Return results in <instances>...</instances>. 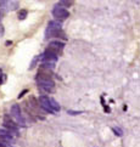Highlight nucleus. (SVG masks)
Wrapping results in <instances>:
<instances>
[{"mask_svg":"<svg viewBox=\"0 0 140 147\" xmlns=\"http://www.w3.org/2000/svg\"><path fill=\"white\" fill-rule=\"evenodd\" d=\"M3 34H4V28L3 26H0V37H3Z\"/></svg>","mask_w":140,"mask_h":147,"instance_id":"nucleus-14","label":"nucleus"},{"mask_svg":"<svg viewBox=\"0 0 140 147\" xmlns=\"http://www.w3.org/2000/svg\"><path fill=\"white\" fill-rule=\"evenodd\" d=\"M112 130H113V133H115L116 135H118V136H122V135H123L122 130H121L120 128H112Z\"/></svg>","mask_w":140,"mask_h":147,"instance_id":"nucleus-10","label":"nucleus"},{"mask_svg":"<svg viewBox=\"0 0 140 147\" xmlns=\"http://www.w3.org/2000/svg\"><path fill=\"white\" fill-rule=\"evenodd\" d=\"M18 7V3L17 1H9V4H7V9L9 10H16Z\"/></svg>","mask_w":140,"mask_h":147,"instance_id":"nucleus-7","label":"nucleus"},{"mask_svg":"<svg viewBox=\"0 0 140 147\" xmlns=\"http://www.w3.org/2000/svg\"><path fill=\"white\" fill-rule=\"evenodd\" d=\"M67 113H68V114H72V115H77V114H79L80 112H77V111H67Z\"/></svg>","mask_w":140,"mask_h":147,"instance_id":"nucleus-13","label":"nucleus"},{"mask_svg":"<svg viewBox=\"0 0 140 147\" xmlns=\"http://www.w3.org/2000/svg\"><path fill=\"white\" fill-rule=\"evenodd\" d=\"M53 16L56 17V18H60V19H65V18H67L70 16V13L65 7L56 5V7L53 10Z\"/></svg>","mask_w":140,"mask_h":147,"instance_id":"nucleus-2","label":"nucleus"},{"mask_svg":"<svg viewBox=\"0 0 140 147\" xmlns=\"http://www.w3.org/2000/svg\"><path fill=\"white\" fill-rule=\"evenodd\" d=\"M49 101H50V107H51V109L54 111V113L55 112H59V111L61 109V107H60V105L56 102V101L54 100V99H49Z\"/></svg>","mask_w":140,"mask_h":147,"instance_id":"nucleus-6","label":"nucleus"},{"mask_svg":"<svg viewBox=\"0 0 140 147\" xmlns=\"http://www.w3.org/2000/svg\"><path fill=\"white\" fill-rule=\"evenodd\" d=\"M5 146H6V144H5V142H1V144H0V147H5Z\"/></svg>","mask_w":140,"mask_h":147,"instance_id":"nucleus-16","label":"nucleus"},{"mask_svg":"<svg viewBox=\"0 0 140 147\" xmlns=\"http://www.w3.org/2000/svg\"><path fill=\"white\" fill-rule=\"evenodd\" d=\"M39 102H40V107L43 108V109H45L46 112L54 113V111L51 109V107H50V101H49L48 96H45V95L40 96V97H39Z\"/></svg>","mask_w":140,"mask_h":147,"instance_id":"nucleus-3","label":"nucleus"},{"mask_svg":"<svg viewBox=\"0 0 140 147\" xmlns=\"http://www.w3.org/2000/svg\"><path fill=\"white\" fill-rule=\"evenodd\" d=\"M26 93H27V90H24V91H22V93H21V94L18 95V99H20V97H22V96H23V95H24Z\"/></svg>","mask_w":140,"mask_h":147,"instance_id":"nucleus-15","label":"nucleus"},{"mask_svg":"<svg viewBox=\"0 0 140 147\" xmlns=\"http://www.w3.org/2000/svg\"><path fill=\"white\" fill-rule=\"evenodd\" d=\"M72 4H73L72 1H60L59 3V6H61V5H65V6H71Z\"/></svg>","mask_w":140,"mask_h":147,"instance_id":"nucleus-11","label":"nucleus"},{"mask_svg":"<svg viewBox=\"0 0 140 147\" xmlns=\"http://www.w3.org/2000/svg\"><path fill=\"white\" fill-rule=\"evenodd\" d=\"M0 19H1V13H0Z\"/></svg>","mask_w":140,"mask_h":147,"instance_id":"nucleus-17","label":"nucleus"},{"mask_svg":"<svg viewBox=\"0 0 140 147\" xmlns=\"http://www.w3.org/2000/svg\"><path fill=\"white\" fill-rule=\"evenodd\" d=\"M11 113L15 118H16L21 125H24V120L22 118V114H21V108H20V106L18 105H12V107H11Z\"/></svg>","mask_w":140,"mask_h":147,"instance_id":"nucleus-4","label":"nucleus"},{"mask_svg":"<svg viewBox=\"0 0 140 147\" xmlns=\"http://www.w3.org/2000/svg\"><path fill=\"white\" fill-rule=\"evenodd\" d=\"M37 83L39 85V88L46 91V93H53L55 89V83L51 80V78H46V79L37 78Z\"/></svg>","mask_w":140,"mask_h":147,"instance_id":"nucleus-1","label":"nucleus"},{"mask_svg":"<svg viewBox=\"0 0 140 147\" xmlns=\"http://www.w3.org/2000/svg\"><path fill=\"white\" fill-rule=\"evenodd\" d=\"M39 60V56H37V57H35L34 60H33V62H32V64H30L29 66V69H33L34 67H35V63H37V61Z\"/></svg>","mask_w":140,"mask_h":147,"instance_id":"nucleus-12","label":"nucleus"},{"mask_svg":"<svg viewBox=\"0 0 140 147\" xmlns=\"http://www.w3.org/2000/svg\"><path fill=\"white\" fill-rule=\"evenodd\" d=\"M27 15H28L27 10H20V12H18V19H24L26 17H27Z\"/></svg>","mask_w":140,"mask_h":147,"instance_id":"nucleus-8","label":"nucleus"},{"mask_svg":"<svg viewBox=\"0 0 140 147\" xmlns=\"http://www.w3.org/2000/svg\"><path fill=\"white\" fill-rule=\"evenodd\" d=\"M64 43H60V42H53V43H50L49 44V50H51V51H54L59 55V51H61L62 49H64Z\"/></svg>","mask_w":140,"mask_h":147,"instance_id":"nucleus-5","label":"nucleus"},{"mask_svg":"<svg viewBox=\"0 0 140 147\" xmlns=\"http://www.w3.org/2000/svg\"><path fill=\"white\" fill-rule=\"evenodd\" d=\"M0 139L6 141V142H14V139L11 135H3V136H0Z\"/></svg>","mask_w":140,"mask_h":147,"instance_id":"nucleus-9","label":"nucleus"}]
</instances>
